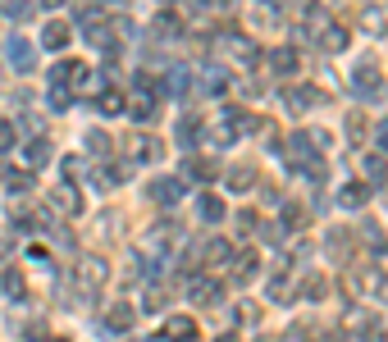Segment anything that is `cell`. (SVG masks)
<instances>
[{
    "label": "cell",
    "instance_id": "1",
    "mask_svg": "<svg viewBox=\"0 0 388 342\" xmlns=\"http://www.w3.org/2000/svg\"><path fill=\"white\" fill-rule=\"evenodd\" d=\"M10 55H14V64H19V69L33 64V51H28V42H23V37H14V42H10Z\"/></svg>",
    "mask_w": 388,
    "mask_h": 342
},
{
    "label": "cell",
    "instance_id": "2",
    "mask_svg": "<svg viewBox=\"0 0 388 342\" xmlns=\"http://www.w3.org/2000/svg\"><path fill=\"white\" fill-rule=\"evenodd\" d=\"M64 42H69V28H64V23H51V28H46V46H51V51H60Z\"/></svg>",
    "mask_w": 388,
    "mask_h": 342
},
{
    "label": "cell",
    "instance_id": "3",
    "mask_svg": "<svg viewBox=\"0 0 388 342\" xmlns=\"http://www.w3.org/2000/svg\"><path fill=\"white\" fill-rule=\"evenodd\" d=\"M343 42H347V37L338 33V28H329V33H324V46H329V51H343Z\"/></svg>",
    "mask_w": 388,
    "mask_h": 342
},
{
    "label": "cell",
    "instance_id": "4",
    "mask_svg": "<svg viewBox=\"0 0 388 342\" xmlns=\"http://www.w3.org/2000/svg\"><path fill=\"white\" fill-rule=\"evenodd\" d=\"M343 201H347V206H356V201H366V188H347V192H343Z\"/></svg>",
    "mask_w": 388,
    "mask_h": 342
},
{
    "label": "cell",
    "instance_id": "5",
    "mask_svg": "<svg viewBox=\"0 0 388 342\" xmlns=\"http://www.w3.org/2000/svg\"><path fill=\"white\" fill-rule=\"evenodd\" d=\"M28 160H33V165H42V160H46V146H42V142L28 146Z\"/></svg>",
    "mask_w": 388,
    "mask_h": 342
},
{
    "label": "cell",
    "instance_id": "6",
    "mask_svg": "<svg viewBox=\"0 0 388 342\" xmlns=\"http://www.w3.org/2000/svg\"><path fill=\"white\" fill-rule=\"evenodd\" d=\"M10 146V123H0V151Z\"/></svg>",
    "mask_w": 388,
    "mask_h": 342
},
{
    "label": "cell",
    "instance_id": "7",
    "mask_svg": "<svg viewBox=\"0 0 388 342\" xmlns=\"http://www.w3.org/2000/svg\"><path fill=\"white\" fill-rule=\"evenodd\" d=\"M73 10L78 14H91V0H73Z\"/></svg>",
    "mask_w": 388,
    "mask_h": 342
},
{
    "label": "cell",
    "instance_id": "8",
    "mask_svg": "<svg viewBox=\"0 0 388 342\" xmlns=\"http://www.w3.org/2000/svg\"><path fill=\"white\" fill-rule=\"evenodd\" d=\"M384 151H388V123H384Z\"/></svg>",
    "mask_w": 388,
    "mask_h": 342
}]
</instances>
